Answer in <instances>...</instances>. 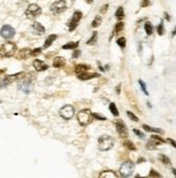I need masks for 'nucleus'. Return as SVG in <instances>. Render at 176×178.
Segmentation results:
<instances>
[{
  "label": "nucleus",
  "instance_id": "1",
  "mask_svg": "<svg viewBox=\"0 0 176 178\" xmlns=\"http://www.w3.org/2000/svg\"><path fill=\"white\" fill-rule=\"evenodd\" d=\"M16 50H17L16 44L13 43V42L8 41V42H5V43H3L1 47H0V56L11 57L15 54Z\"/></svg>",
  "mask_w": 176,
  "mask_h": 178
},
{
  "label": "nucleus",
  "instance_id": "2",
  "mask_svg": "<svg viewBox=\"0 0 176 178\" xmlns=\"http://www.w3.org/2000/svg\"><path fill=\"white\" fill-rule=\"evenodd\" d=\"M113 138L109 135H102L98 138V148L102 151H108L113 147Z\"/></svg>",
  "mask_w": 176,
  "mask_h": 178
},
{
  "label": "nucleus",
  "instance_id": "3",
  "mask_svg": "<svg viewBox=\"0 0 176 178\" xmlns=\"http://www.w3.org/2000/svg\"><path fill=\"white\" fill-rule=\"evenodd\" d=\"M92 112L90 111V109H84V110H81L79 111L78 114H77V119H78V122L79 124L82 125V126H87L91 123L92 121Z\"/></svg>",
  "mask_w": 176,
  "mask_h": 178
},
{
  "label": "nucleus",
  "instance_id": "4",
  "mask_svg": "<svg viewBox=\"0 0 176 178\" xmlns=\"http://www.w3.org/2000/svg\"><path fill=\"white\" fill-rule=\"evenodd\" d=\"M134 167H135V164L132 161H125L120 166L119 173L122 177H130V176H132L133 172H134Z\"/></svg>",
  "mask_w": 176,
  "mask_h": 178
},
{
  "label": "nucleus",
  "instance_id": "5",
  "mask_svg": "<svg viewBox=\"0 0 176 178\" xmlns=\"http://www.w3.org/2000/svg\"><path fill=\"white\" fill-rule=\"evenodd\" d=\"M41 8L39 7L38 4L36 3H32L28 5V8L26 9L25 11V15L27 16V18H30V20H34V18H36L37 16H39L41 14Z\"/></svg>",
  "mask_w": 176,
  "mask_h": 178
},
{
  "label": "nucleus",
  "instance_id": "6",
  "mask_svg": "<svg viewBox=\"0 0 176 178\" xmlns=\"http://www.w3.org/2000/svg\"><path fill=\"white\" fill-rule=\"evenodd\" d=\"M24 77H25V72H17V73H15V75H10V76L4 77L3 80L0 81V88L7 87V85L11 84L13 81L19 80V79H23Z\"/></svg>",
  "mask_w": 176,
  "mask_h": 178
},
{
  "label": "nucleus",
  "instance_id": "7",
  "mask_svg": "<svg viewBox=\"0 0 176 178\" xmlns=\"http://www.w3.org/2000/svg\"><path fill=\"white\" fill-rule=\"evenodd\" d=\"M59 115L65 120H70L74 118L75 115V108L71 105H65L64 107L60 108L59 110Z\"/></svg>",
  "mask_w": 176,
  "mask_h": 178
},
{
  "label": "nucleus",
  "instance_id": "8",
  "mask_svg": "<svg viewBox=\"0 0 176 178\" xmlns=\"http://www.w3.org/2000/svg\"><path fill=\"white\" fill-rule=\"evenodd\" d=\"M51 11L54 14H60L67 9V3H66L65 0H57V1L53 2L51 4Z\"/></svg>",
  "mask_w": 176,
  "mask_h": 178
},
{
  "label": "nucleus",
  "instance_id": "9",
  "mask_svg": "<svg viewBox=\"0 0 176 178\" xmlns=\"http://www.w3.org/2000/svg\"><path fill=\"white\" fill-rule=\"evenodd\" d=\"M81 18H82L81 11H75V13H74V15H72L71 20L68 23V29H69V32H74V30L77 28L78 24H79V22H80Z\"/></svg>",
  "mask_w": 176,
  "mask_h": 178
},
{
  "label": "nucleus",
  "instance_id": "10",
  "mask_svg": "<svg viewBox=\"0 0 176 178\" xmlns=\"http://www.w3.org/2000/svg\"><path fill=\"white\" fill-rule=\"evenodd\" d=\"M15 35V29L10 25H3L0 29V36L4 39H11Z\"/></svg>",
  "mask_w": 176,
  "mask_h": 178
},
{
  "label": "nucleus",
  "instance_id": "11",
  "mask_svg": "<svg viewBox=\"0 0 176 178\" xmlns=\"http://www.w3.org/2000/svg\"><path fill=\"white\" fill-rule=\"evenodd\" d=\"M116 128H117V132H118L119 136L121 138H125V137L129 136V132H127V128H126L123 121L118 120L116 122Z\"/></svg>",
  "mask_w": 176,
  "mask_h": 178
},
{
  "label": "nucleus",
  "instance_id": "12",
  "mask_svg": "<svg viewBox=\"0 0 176 178\" xmlns=\"http://www.w3.org/2000/svg\"><path fill=\"white\" fill-rule=\"evenodd\" d=\"M19 90H21L22 92H24L25 94H29L33 90V85L30 83L29 80H24L22 82H20L19 84Z\"/></svg>",
  "mask_w": 176,
  "mask_h": 178
},
{
  "label": "nucleus",
  "instance_id": "13",
  "mask_svg": "<svg viewBox=\"0 0 176 178\" xmlns=\"http://www.w3.org/2000/svg\"><path fill=\"white\" fill-rule=\"evenodd\" d=\"M32 32H33V34H34V35H38V36H40V35H43V34H44L45 28H44L43 26H42L40 23L35 22V23L33 24V25H32Z\"/></svg>",
  "mask_w": 176,
  "mask_h": 178
},
{
  "label": "nucleus",
  "instance_id": "14",
  "mask_svg": "<svg viewBox=\"0 0 176 178\" xmlns=\"http://www.w3.org/2000/svg\"><path fill=\"white\" fill-rule=\"evenodd\" d=\"M33 65H34L35 69L37 71H44V70H47L48 68H49V66H48L44 62L40 60V59H35Z\"/></svg>",
  "mask_w": 176,
  "mask_h": 178
},
{
  "label": "nucleus",
  "instance_id": "15",
  "mask_svg": "<svg viewBox=\"0 0 176 178\" xmlns=\"http://www.w3.org/2000/svg\"><path fill=\"white\" fill-rule=\"evenodd\" d=\"M100 77V73L97 72H84V73H81V75H78V78L80 80H90V79H93V78H98Z\"/></svg>",
  "mask_w": 176,
  "mask_h": 178
},
{
  "label": "nucleus",
  "instance_id": "16",
  "mask_svg": "<svg viewBox=\"0 0 176 178\" xmlns=\"http://www.w3.org/2000/svg\"><path fill=\"white\" fill-rule=\"evenodd\" d=\"M32 51L30 49L28 48H25V49H22V50L19 51V53H17V58L19 59H26L28 58L30 55H32Z\"/></svg>",
  "mask_w": 176,
  "mask_h": 178
},
{
  "label": "nucleus",
  "instance_id": "17",
  "mask_svg": "<svg viewBox=\"0 0 176 178\" xmlns=\"http://www.w3.org/2000/svg\"><path fill=\"white\" fill-rule=\"evenodd\" d=\"M91 69V67L89 65H86V64H79L75 67V72L77 75H81V73H84V72H88L89 70Z\"/></svg>",
  "mask_w": 176,
  "mask_h": 178
},
{
  "label": "nucleus",
  "instance_id": "18",
  "mask_svg": "<svg viewBox=\"0 0 176 178\" xmlns=\"http://www.w3.org/2000/svg\"><path fill=\"white\" fill-rule=\"evenodd\" d=\"M65 64H66V60L62 56H57L53 60V66L55 67V68H62V67L65 66Z\"/></svg>",
  "mask_w": 176,
  "mask_h": 178
},
{
  "label": "nucleus",
  "instance_id": "19",
  "mask_svg": "<svg viewBox=\"0 0 176 178\" xmlns=\"http://www.w3.org/2000/svg\"><path fill=\"white\" fill-rule=\"evenodd\" d=\"M56 38H57V36H56V35H50V36L47 38L45 42H44V44H43V49H48L49 47H51L53 42L56 40Z\"/></svg>",
  "mask_w": 176,
  "mask_h": 178
},
{
  "label": "nucleus",
  "instance_id": "20",
  "mask_svg": "<svg viewBox=\"0 0 176 178\" xmlns=\"http://www.w3.org/2000/svg\"><path fill=\"white\" fill-rule=\"evenodd\" d=\"M100 177H102V178H116V177H118V175L116 173H113L112 171H104L100 174Z\"/></svg>",
  "mask_w": 176,
  "mask_h": 178
},
{
  "label": "nucleus",
  "instance_id": "21",
  "mask_svg": "<svg viewBox=\"0 0 176 178\" xmlns=\"http://www.w3.org/2000/svg\"><path fill=\"white\" fill-rule=\"evenodd\" d=\"M79 45V42H68V43H66L64 44L62 48H63V50H75V49H77Z\"/></svg>",
  "mask_w": 176,
  "mask_h": 178
},
{
  "label": "nucleus",
  "instance_id": "22",
  "mask_svg": "<svg viewBox=\"0 0 176 178\" xmlns=\"http://www.w3.org/2000/svg\"><path fill=\"white\" fill-rule=\"evenodd\" d=\"M143 127H144V130L147 131V132H154V133H160V134L163 133V131L160 130V128L151 127V126H149V125H147V124H143Z\"/></svg>",
  "mask_w": 176,
  "mask_h": 178
},
{
  "label": "nucleus",
  "instance_id": "23",
  "mask_svg": "<svg viewBox=\"0 0 176 178\" xmlns=\"http://www.w3.org/2000/svg\"><path fill=\"white\" fill-rule=\"evenodd\" d=\"M144 28H145V32H146V34H147L148 36L152 35V33H154V27H152V25H151L149 22H146V23H145Z\"/></svg>",
  "mask_w": 176,
  "mask_h": 178
},
{
  "label": "nucleus",
  "instance_id": "24",
  "mask_svg": "<svg viewBox=\"0 0 176 178\" xmlns=\"http://www.w3.org/2000/svg\"><path fill=\"white\" fill-rule=\"evenodd\" d=\"M97 37H98L97 32H93L92 37H91V38L87 41V44H89V45H91V44H95V42L97 41Z\"/></svg>",
  "mask_w": 176,
  "mask_h": 178
},
{
  "label": "nucleus",
  "instance_id": "25",
  "mask_svg": "<svg viewBox=\"0 0 176 178\" xmlns=\"http://www.w3.org/2000/svg\"><path fill=\"white\" fill-rule=\"evenodd\" d=\"M109 110H110V112L114 117H118L119 115V111H118L117 106H116V104H114V103H110V104H109Z\"/></svg>",
  "mask_w": 176,
  "mask_h": 178
},
{
  "label": "nucleus",
  "instance_id": "26",
  "mask_svg": "<svg viewBox=\"0 0 176 178\" xmlns=\"http://www.w3.org/2000/svg\"><path fill=\"white\" fill-rule=\"evenodd\" d=\"M116 17L118 18V20H120V21L124 18V10H123L122 7H119L117 9V11H116Z\"/></svg>",
  "mask_w": 176,
  "mask_h": 178
},
{
  "label": "nucleus",
  "instance_id": "27",
  "mask_svg": "<svg viewBox=\"0 0 176 178\" xmlns=\"http://www.w3.org/2000/svg\"><path fill=\"white\" fill-rule=\"evenodd\" d=\"M159 160H160L163 164L167 165V166H170V165H171V160H170V158H167V157L164 156V154H159Z\"/></svg>",
  "mask_w": 176,
  "mask_h": 178
},
{
  "label": "nucleus",
  "instance_id": "28",
  "mask_svg": "<svg viewBox=\"0 0 176 178\" xmlns=\"http://www.w3.org/2000/svg\"><path fill=\"white\" fill-rule=\"evenodd\" d=\"M151 139H152L157 145H161V144H164L165 143V140L163 139L162 137L158 136V135H152V136H151Z\"/></svg>",
  "mask_w": 176,
  "mask_h": 178
},
{
  "label": "nucleus",
  "instance_id": "29",
  "mask_svg": "<svg viewBox=\"0 0 176 178\" xmlns=\"http://www.w3.org/2000/svg\"><path fill=\"white\" fill-rule=\"evenodd\" d=\"M124 147L126 149H129V150H131V151H135L136 150V147H135V145L133 144L132 142H130V140H126V142H124Z\"/></svg>",
  "mask_w": 176,
  "mask_h": 178
},
{
  "label": "nucleus",
  "instance_id": "30",
  "mask_svg": "<svg viewBox=\"0 0 176 178\" xmlns=\"http://www.w3.org/2000/svg\"><path fill=\"white\" fill-rule=\"evenodd\" d=\"M123 28H124V23L119 22V23H117V24H116V26H114V33L119 34V33L122 32Z\"/></svg>",
  "mask_w": 176,
  "mask_h": 178
},
{
  "label": "nucleus",
  "instance_id": "31",
  "mask_svg": "<svg viewBox=\"0 0 176 178\" xmlns=\"http://www.w3.org/2000/svg\"><path fill=\"white\" fill-rule=\"evenodd\" d=\"M101 23H102V17L101 16H96L93 20V22H92V27H94V28L98 27L101 25Z\"/></svg>",
  "mask_w": 176,
  "mask_h": 178
},
{
  "label": "nucleus",
  "instance_id": "32",
  "mask_svg": "<svg viewBox=\"0 0 176 178\" xmlns=\"http://www.w3.org/2000/svg\"><path fill=\"white\" fill-rule=\"evenodd\" d=\"M117 44H118V45H119L121 49H124V48H125L126 40H125L124 37H121V38H119V39L117 40Z\"/></svg>",
  "mask_w": 176,
  "mask_h": 178
},
{
  "label": "nucleus",
  "instance_id": "33",
  "mask_svg": "<svg viewBox=\"0 0 176 178\" xmlns=\"http://www.w3.org/2000/svg\"><path fill=\"white\" fill-rule=\"evenodd\" d=\"M138 83H139V85H141V88H142V90H143V92H144V94H145V95H149L148 90H147V88H146V83H145L143 80H138Z\"/></svg>",
  "mask_w": 176,
  "mask_h": 178
},
{
  "label": "nucleus",
  "instance_id": "34",
  "mask_svg": "<svg viewBox=\"0 0 176 178\" xmlns=\"http://www.w3.org/2000/svg\"><path fill=\"white\" fill-rule=\"evenodd\" d=\"M157 146H158V145H157V144L154 142L152 139L150 138V140H149V142L147 143V145H146V148L151 150V149H156V148H157Z\"/></svg>",
  "mask_w": 176,
  "mask_h": 178
},
{
  "label": "nucleus",
  "instance_id": "35",
  "mask_svg": "<svg viewBox=\"0 0 176 178\" xmlns=\"http://www.w3.org/2000/svg\"><path fill=\"white\" fill-rule=\"evenodd\" d=\"M92 117L96 120H101V121H105L106 120V117L103 115V114H100V113H96V112H92Z\"/></svg>",
  "mask_w": 176,
  "mask_h": 178
},
{
  "label": "nucleus",
  "instance_id": "36",
  "mask_svg": "<svg viewBox=\"0 0 176 178\" xmlns=\"http://www.w3.org/2000/svg\"><path fill=\"white\" fill-rule=\"evenodd\" d=\"M126 114H127V117L132 120V121H135V122H138V118L133 113V112H131V111H126Z\"/></svg>",
  "mask_w": 176,
  "mask_h": 178
},
{
  "label": "nucleus",
  "instance_id": "37",
  "mask_svg": "<svg viewBox=\"0 0 176 178\" xmlns=\"http://www.w3.org/2000/svg\"><path fill=\"white\" fill-rule=\"evenodd\" d=\"M157 30H158V34H159L160 36H162L163 34H164V27H163V22H162V21H161V23L159 24V26H158Z\"/></svg>",
  "mask_w": 176,
  "mask_h": 178
},
{
  "label": "nucleus",
  "instance_id": "38",
  "mask_svg": "<svg viewBox=\"0 0 176 178\" xmlns=\"http://www.w3.org/2000/svg\"><path fill=\"white\" fill-rule=\"evenodd\" d=\"M150 4H151V2L149 1V0H142L141 7H142V8H146V7H149Z\"/></svg>",
  "mask_w": 176,
  "mask_h": 178
},
{
  "label": "nucleus",
  "instance_id": "39",
  "mask_svg": "<svg viewBox=\"0 0 176 178\" xmlns=\"http://www.w3.org/2000/svg\"><path fill=\"white\" fill-rule=\"evenodd\" d=\"M149 177H161V174H159V173H157V172L155 171V169H151L150 171V173H149V175H148Z\"/></svg>",
  "mask_w": 176,
  "mask_h": 178
},
{
  "label": "nucleus",
  "instance_id": "40",
  "mask_svg": "<svg viewBox=\"0 0 176 178\" xmlns=\"http://www.w3.org/2000/svg\"><path fill=\"white\" fill-rule=\"evenodd\" d=\"M133 132H134L137 136L139 137V138H144L145 137V134L144 133H142L141 131H138V130H136V128H134V130H133Z\"/></svg>",
  "mask_w": 176,
  "mask_h": 178
},
{
  "label": "nucleus",
  "instance_id": "41",
  "mask_svg": "<svg viewBox=\"0 0 176 178\" xmlns=\"http://www.w3.org/2000/svg\"><path fill=\"white\" fill-rule=\"evenodd\" d=\"M41 53V49L40 48H37V49H35V50L32 51V56H36V55H38Z\"/></svg>",
  "mask_w": 176,
  "mask_h": 178
},
{
  "label": "nucleus",
  "instance_id": "42",
  "mask_svg": "<svg viewBox=\"0 0 176 178\" xmlns=\"http://www.w3.org/2000/svg\"><path fill=\"white\" fill-rule=\"evenodd\" d=\"M108 7H109L108 4H104V5H103V7L101 8V10H100L101 14H105L106 12H107V9H108Z\"/></svg>",
  "mask_w": 176,
  "mask_h": 178
},
{
  "label": "nucleus",
  "instance_id": "43",
  "mask_svg": "<svg viewBox=\"0 0 176 178\" xmlns=\"http://www.w3.org/2000/svg\"><path fill=\"white\" fill-rule=\"evenodd\" d=\"M167 143H170V144H171V145L174 147V148L176 149V142H175V140H173L172 138H169V139H167Z\"/></svg>",
  "mask_w": 176,
  "mask_h": 178
},
{
  "label": "nucleus",
  "instance_id": "44",
  "mask_svg": "<svg viewBox=\"0 0 176 178\" xmlns=\"http://www.w3.org/2000/svg\"><path fill=\"white\" fill-rule=\"evenodd\" d=\"M79 55H80V51H79V50H75L74 54H72V58H77Z\"/></svg>",
  "mask_w": 176,
  "mask_h": 178
},
{
  "label": "nucleus",
  "instance_id": "45",
  "mask_svg": "<svg viewBox=\"0 0 176 178\" xmlns=\"http://www.w3.org/2000/svg\"><path fill=\"white\" fill-rule=\"evenodd\" d=\"M143 162H145V159H143V158H139L137 160V163H143Z\"/></svg>",
  "mask_w": 176,
  "mask_h": 178
},
{
  "label": "nucleus",
  "instance_id": "46",
  "mask_svg": "<svg viewBox=\"0 0 176 178\" xmlns=\"http://www.w3.org/2000/svg\"><path fill=\"white\" fill-rule=\"evenodd\" d=\"M175 35H176V27L173 29V32H172V37H174Z\"/></svg>",
  "mask_w": 176,
  "mask_h": 178
},
{
  "label": "nucleus",
  "instance_id": "47",
  "mask_svg": "<svg viewBox=\"0 0 176 178\" xmlns=\"http://www.w3.org/2000/svg\"><path fill=\"white\" fill-rule=\"evenodd\" d=\"M164 15H165V18H166V20H167V21H170V16H169V14L166 13V12L164 13Z\"/></svg>",
  "mask_w": 176,
  "mask_h": 178
},
{
  "label": "nucleus",
  "instance_id": "48",
  "mask_svg": "<svg viewBox=\"0 0 176 178\" xmlns=\"http://www.w3.org/2000/svg\"><path fill=\"white\" fill-rule=\"evenodd\" d=\"M172 172H173V174H174L175 177H176V168H172Z\"/></svg>",
  "mask_w": 176,
  "mask_h": 178
},
{
  "label": "nucleus",
  "instance_id": "49",
  "mask_svg": "<svg viewBox=\"0 0 176 178\" xmlns=\"http://www.w3.org/2000/svg\"><path fill=\"white\" fill-rule=\"evenodd\" d=\"M4 71H5L4 69H0V75H2V73H3Z\"/></svg>",
  "mask_w": 176,
  "mask_h": 178
},
{
  "label": "nucleus",
  "instance_id": "50",
  "mask_svg": "<svg viewBox=\"0 0 176 178\" xmlns=\"http://www.w3.org/2000/svg\"><path fill=\"white\" fill-rule=\"evenodd\" d=\"M86 1H87L88 3H92V2H93V0H86Z\"/></svg>",
  "mask_w": 176,
  "mask_h": 178
}]
</instances>
